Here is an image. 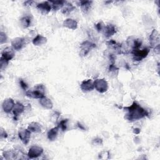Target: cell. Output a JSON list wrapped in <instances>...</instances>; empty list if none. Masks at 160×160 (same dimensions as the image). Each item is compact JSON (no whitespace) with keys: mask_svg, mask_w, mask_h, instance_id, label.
<instances>
[{"mask_svg":"<svg viewBox=\"0 0 160 160\" xmlns=\"http://www.w3.org/2000/svg\"><path fill=\"white\" fill-rule=\"evenodd\" d=\"M124 109L126 111L124 118L130 121L140 119L148 115L147 111L136 101H134L130 106L124 108Z\"/></svg>","mask_w":160,"mask_h":160,"instance_id":"cell-1","label":"cell"},{"mask_svg":"<svg viewBox=\"0 0 160 160\" xmlns=\"http://www.w3.org/2000/svg\"><path fill=\"white\" fill-rule=\"evenodd\" d=\"M45 86L42 84H39L34 86L32 88L26 91V96L34 99H41L44 96Z\"/></svg>","mask_w":160,"mask_h":160,"instance_id":"cell-2","label":"cell"},{"mask_svg":"<svg viewBox=\"0 0 160 160\" xmlns=\"http://www.w3.org/2000/svg\"><path fill=\"white\" fill-rule=\"evenodd\" d=\"M149 52V49L147 48H144L142 49H132L131 53L132 54L133 59L134 61H139L145 58L148 53Z\"/></svg>","mask_w":160,"mask_h":160,"instance_id":"cell-3","label":"cell"},{"mask_svg":"<svg viewBox=\"0 0 160 160\" xmlns=\"http://www.w3.org/2000/svg\"><path fill=\"white\" fill-rule=\"evenodd\" d=\"M94 87L96 90L101 93H104L108 89V82L104 79H96L94 81Z\"/></svg>","mask_w":160,"mask_h":160,"instance_id":"cell-4","label":"cell"},{"mask_svg":"<svg viewBox=\"0 0 160 160\" xmlns=\"http://www.w3.org/2000/svg\"><path fill=\"white\" fill-rule=\"evenodd\" d=\"M95 47L96 44L89 41H83L80 45V55L81 56H86Z\"/></svg>","mask_w":160,"mask_h":160,"instance_id":"cell-5","label":"cell"},{"mask_svg":"<svg viewBox=\"0 0 160 160\" xmlns=\"http://www.w3.org/2000/svg\"><path fill=\"white\" fill-rule=\"evenodd\" d=\"M42 152L43 149L41 147L37 145H34L29 148L27 156L28 158L33 159L40 156L42 154Z\"/></svg>","mask_w":160,"mask_h":160,"instance_id":"cell-6","label":"cell"},{"mask_svg":"<svg viewBox=\"0 0 160 160\" xmlns=\"http://www.w3.org/2000/svg\"><path fill=\"white\" fill-rule=\"evenodd\" d=\"M31 132H30L28 129H19L18 131V136L24 144H28L31 138Z\"/></svg>","mask_w":160,"mask_h":160,"instance_id":"cell-7","label":"cell"},{"mask_svg":"<svg viewBox=\"0 0 160 160\" xmlns=\"http://www.w3.org/2000/svg\"><path fill=\"white\" fill-rule=\"evenodd\" d=\"M15 56L14 49L12 47L8 46L5 48L1 52V58L9 61L11 60Z\"/></svg>","mask_w":160,"mask_h":160,"instance_id":"cell-8","label":"cell"},{"mask_svg":"<svg viewBox=\"0 0 160 160\" xmlns=\"http://www.w3.org/2000/svg\"><path fill=\"white\" fill-rule=\"evenodd\" d=\"M15 104L16 103L14 102V100L12 98H7L4 99V101L2 102V110L6 113H9L11 111H12Z\"/></svg>","mask_w":160,"mask_h":160,"instance_id":"cell-9","label":"cell"},{"mask_svg":"<svg viewBox=\"0 0 160 160\" xmlns=\"http://www.w3.org/2000/svg\"><path fill=\"white\" fill-rule=\"evenodd\" d=\"M25 39L23 38L18 37L13 39L11 41L12 47L14 50H20L25 45Z\"/></svg>","mask_w":160,"mask_h":160,"instance_id":"cell-10","label":"cell"},{"mask_svg":"<svg viewBox=\"0 0 160 160\" xmlns=\"http://www.w3.org/2000/svg\"><path fill=\"white\" fill-rule=\"evenodd\" d=\"M36 8L43 14H48L52 9V6L49 1H44L40 2L37 4Z\"/></svg>","mask_w":160,"mask_h":160,"instance_id":"cell-11","label":"cell"},{"mask_svg":"<svg viewBox=\"0 0 160 160\" xmlns=\"http://www.w3.org/2000/svg\"><path fill=\"white\" fill-rule=\"evenodd\" d=\"M80 87L81 90L84 92L91 91L94 89V83L91 79L82 81L80 84Z\"/></svg>","mask_w":160,"mask_h":160,"instance_id":"cell-12","label":"cell"},{"mask_svg":"<svg viewBox=\"0 0 160 160\" xmlns=\"http://www.w3.org/2000/svg\"><path fill=\"white\" fill-rule=\"evenodd\" d=\"M127 44L130 46L132 49H139V48L141 46L142 41L141 39H135L133 37H129L126 41Z\"/></svg>","mask_w":160,"mask_h":160,"instance_id":"cell-13","label":"cell"},{"mask_svg":"<svg viewBox=\"0 0 160 160\" xmlns=\"http://www.w3.org/2000/svg\"><path fill=\"white\" fill-rule=\"evenodd\" d=\"M159 33L156 29H153L149 36V42L151 47L155 48L158 45H159Z\"/></svg>","mask_w":160,"mask_h":160,"instance_id":"cell-14","label":"cell"},{"mask_svg":"<svg viewBox=\"0 0 160 160\" xmlns=\"http://www.w3.org/2000/svg\"><path fill=\"white\" fill-rule=\"evenodd\" d=\"M102 31H103L104 35L106 38H109L116 32V28L114 24H109L104 26Z\"/></svg>","mask_w":160,"mask_h":160,"instance_id":"cell-15","label":"cell"},{"mask_svg":"<svg viewBox=\"0 0 160 160\" xmlns=\"http://www.w3.org/2000/svg\"><path fill=\"white\" fill-rule=\"evenodd\" d=\"M24 106L22 103L19 102H17L15 104L14 107L12 109V112L14 117L17 118L20 114H21L24 112Z\"/></svg>","mask_w":160,"mask_h":160,"instance_id":"cell-16","label":"cell"},{"mask_svg":"<svg viewBox=\"0 0 160 160\" xmlns=\"http://www.w3.org/2000/svg\"><path fill=\"white\" fill-rule=\"evenodd\" d=\"M63 26L68 29L75 30L78 28V22L76 20L71 18L66 19L63 22Z\"/></svg>","mask_w":160,"mask_h":160,"instance_id":"cell-17","label":"cell"},{"mask_svg":"<svg viewBox=\"0 0 160 160\" xmlns=\"http://www.w3.org/2000/svg\"><path fill=\"white\" fill-rule=\"evenodd\" d=\"M39 103L43 108L47 109H51L53 107V104L51 100L46 96L39 99Z\"/></svg>","mask_w":160,"mask_h":160,"instance_id":"cell-18","label":"cell"},{"mask_svg":"<svg viewBox=\"0 0 160 160\" xmlns=\"http://www.w3.org/2000/svg\"><path fill=\"white\" fill-rule=\"evenodd\" d=\"M59 127L58 126H56V127H54V128H51V129H49L47 133V136H48V138L49 141H54L57 136H58V132H59Z\"/></svg>","mask_w":160,"mask_h":160,"instance_id":"cell-19","label":"cell"},{"mask_svg":"<svg viewBox=\"0 0 160 160\" xmlns=\"http://www.w3.org/2000/svg\"><path fill=\"white\" fill-rule=\"evenodd\" d=\"M30 132H39L41 131L42 126L40 123L37 122H32L30 124H29L28 128H27Z\"/></svg>","mask_w":160,"mask_h":160,"instance_id":"cell-20","label":"cell"},{"mask_svg":"<svg viewBox=\"0 0 160 160\" xmlns=\"http://www.w3.org/2000/svg\"><path fill=\"white\" fill-rule=\"evenodd\" d=\"M34 46H42L46 43L47 38L42 35L38 34L32 41Z\"/></svg>","mask_w":160,"mask_h":160,"instance_id":"cell-21","label":"cell"},{"mask_svg":"<svg viewBox=\"0 0 160 160\" xmlns=\"http://www.w3.org/2000/svg\"><path fill=\"white\" fill-rule=\"evenodd\" d=\"M18 153L13 150H7L2 152V156L5 159H17Z\"/></svg>","mask_w":160,"mask_h":160,"instance_id":"cell-22","label":"cell"},{"mask_svg":"<svg viewBox=\"0 0 160 160\" xmlns=\"http://www.w3.org/2000/svg\"><path fill=\"white\" fill-rule=\"evenodd\" d=\"M79 2V6H81L82 11L84 13H87L91 8V4H92V1H81Z\"/></svg>","mask_w":160,"mask_h":160,"instance_id":"cell-23","label":"cell"},{"mask_svg":"<svg viewBox=\"0 0 160 160\" xmlns=\"http://www.w3.org/2000/svg\"><path fill=\"white\" fill-rule=\"evenodd\" d=\"M74 9H75V7L71 3L66 1L62 8H61V11L63 14H67L71 12V11H72Z\"/></svg>","mask_w":160,"mask_h":160,"instance_id":"cell-24","label":"cell"},{"mask_svg":"<svg viewBox=\"0 0 160 160\" xmlns=\"http://www.w3.org/2000/svg\"><path fill=\"white\" fill-rule=\"evenodd\" d=\"M31 19L29 16H24L20 19V24L23 28H27L31 26Z\"/></svg>","mask_w":160,"mask_h":160,"instance_id":"cell-25","label":"cell"},{"mask_svg":"<svg viewBox=\"0 0 160 160\" xmlns=\"http://www.w3.org/2000/svg\"><path fill=\"white\" fill-rule=\"evenodd\" d=\"M49 2L51 4L52 8L54 10H58L60 8H62L66 2L65 1H51Z\"/></svg>","mask_w":160,"mask_h":160,"instance_id":"cell-26","label":"cell"},{"mask_svg":"<svg viewBox=\"0 0 160 160\" xmlns=\"http://www.w3.org/2000/svg\"><path fill=\"white\" fill-rule=\"evenodd\" d=\"M68 122V119H62L61 120L59 124H58V127L59 129H61L62 131H64L66 130L67 129V123Z\"/></svg>","mask_w":160,"mask_h":160,"instance_id":"cell-27","label":"cell"},{"mask_svg":"<svg viewBox=\"0 0 160 160\" xmlns=\"http://www.w3.org/2000/svg\"><path fill=\"white\" fill-rule=\"evenodd\" d=\"M8 61L5 60L4 59H3L1 57L0 58V68H1V70H3L4 69H5L7 66V65L8 64Z\"/></svg>","mask_w":160,"mask_h":160,"instance_id":"cell-28","label":"cell"},{"mask_svg":"<svg viewBox=\"0 0 160 160\" xmlns=\"http://www.w3.org/2000/svg\"><path fill=\"white\" fill-rule=\"evenodd\" d=\"M7 35L6 34L5 32L1 31L0 33V43L1 44H2L5 43L7 41Z\"/></svg>","mask_w":160,"mask_h":160,"instance_id":"cell-29","label":"cell"},{"mask_svg":"<svg viewBox=\"0 0 160 160\" xmlns=\"http://www.w3.org/2000/svg\"><path fill=\"white\" fill-rule=\"evenodd\" d=\"M19 84H20V86H21V88L24 90V91H26V90H27V89H28V84H26V82L24 81V80H22V79H19Z\"/></svg>","mask_w":160,"mask_h":160,"instance_id":"cell-30","label":"cell"},{"mask_svg":"<svg viewBox=\"0 0 160 160\" xmlns=\"http://www.w3.org/2000/svg\"><path fill=\"white\" fill-rule=\"evenodd\" d=\"M104 24H102V22H98L97 24H95V28H96V29H97V31L98 32H100V31H102L103 29H104Z\"/></svg>","mask_w":160,"mask_h":160,"instance_id":"cell-31","label":"cell"},{"mask_svg":"<svg viewBox=\"0 0 160 160\" xmlns=\"http://www.w3.org/2000/svg\"><path fill=\"white\" fill-rule=\"evenodd\" d=\"M1 138H6L8 136V134L6 133V132L5 131V130L4 129H2V128H1Z\"/></svg>","mask_w":160,"mask_h":160,"instance_id":"cell-32","label":"cell"},{"mask_svg":"<svg viewBox=\"0 0 160 160\" xmlns=\"http://www.w3.org/2000/svg\"><path fill=\"white\" fill-rule=\"evenodd\" d=\"M93 141L94 142L95 144H101L102 142V139H100V138H96L95 139L93 140Z\"/></svg>","mask_w":160,"mask_h":160,"instance_id":"cell-33","label":"cell"},{"mask_svg":"<svg viewBox=\"0 0 160 160\" xmlns=\"http://www.w3.org/2000/svg\"><path fill=\"white\" fill-rule=\"evenodd\" d=\"M109 71H114V70H118V69L113 64H111L110 66H109Z\"/></svg>","mask_w":160,"mask_h":160,"instance_id":"cell-34","label":"cell"},{"mask_svg":"<svg viewBox=\"0 0 160 160\" xmlns=\"http://www.w3.org/2000/svg\"><path fill=\"white\" fill-rule=\"evenodd\" d=\"M33 1H26L24 2V5L25 6H29V5H31V3H32Z\"/></svg>","mask_w":160,"mask_h":160,"instance_id":"cell-35","label":"cell"}]
</instances>
